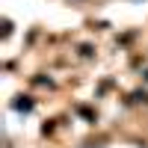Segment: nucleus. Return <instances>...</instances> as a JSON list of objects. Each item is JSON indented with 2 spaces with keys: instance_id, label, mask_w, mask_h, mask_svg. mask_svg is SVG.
<instances>
[{
  "instance_id": "1",
  "label": "nucleus",
  "mask_w": 148,
  "mask_h": 148,
  "mask_svg": "<svg viewBox=\"0 0 148 148\" xmlns=\"http://www.w3.org/2000/svg\"><path fill=\"white\" fill-rule=\"evenodd\" d=\"M33 98L30 95H18L15 101H12V110H15V113H33Z\"/></svg>"
},
{
  "instance_id": "2",
  "label": "nucleus",
  "mask_w": 148,
  "mask_h": 148,
  "mask_svg": "<svg viewBox=\"0 0 148 148\" xmlns=\"http://www.w3.org/2000/svg\"><path fill=\"white\" fill-rule=\"evenodd\" d=\"M83 148H104V145H83Z\"/></svg>"
},
{
  "instance_id": "3",
  "label": "nucleus",
  "mask_w": 148,
  "mask_h": 148,
  "mask_svg": "<svg viewBox=\"0 0 148 148\" xmlns=\"http://www.w3.org/2000/svg\"><path fill=\"white\" fill-rule=\"evenodd\" d=\"M130 3H139V0H130Z\"/></svg>"
}]
</instances>
